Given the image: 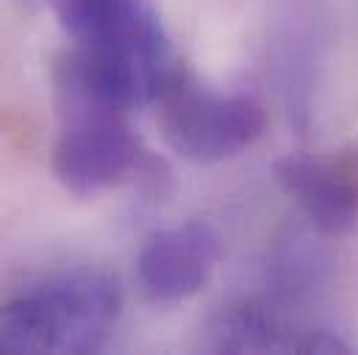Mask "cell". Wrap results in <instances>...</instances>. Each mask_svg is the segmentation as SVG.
I'll return each mask as SVG.
<instances>
[{
    "mask_svg": "<svg viewBox=\"0 0 358 355\" xmlns=\"http://www.w3.org/2000/svg\"><path fill=\"white\" fill-rule=\"evenodd\" d=\"M153 103L164 142L194 164L234 159L267 128L262 100L245 92L206 87L180 64L167 75Z\"/></svg>",
    "mask_w": 358,
    "mask_h": 355,
    "instance_id": "2",
    "label": "cell"
},
{
    "mask_svg": "<svg viewBox=\"0 0 358 355\" xmlns=\"http://www.w3.org/2000/svg\"><path fill=\"white\" fill-rule=\"evenodd\" d=\"M62 131L50 167L56 180L76 197H94L139 170L142 145L131 128V114L87 100H56Z\"/></svg>",
    "mask_w": 358,
    "mask_h": 355,
    "instance_id": "3",
    "label": "cell"
},
{
    "mask_svg": "<svg viewBox=\"0 0 358 355\" xmlns=\"http://www.w3.org/2000/svg\"><path fill=\"white\" fill-rule=\"evenodd\" d=\"M222 259V239L214 225L192 219L156 231L136 256V280L148 300L180 303L194 297Z\"/></svg>",
    "mask_w": 358,
    "mask_h": 355,
    "instance_id": "5",
    "label": "cell"
},
{
    "mask_svg": "<svg viewBox=\"0 0 358 355\" xmlns=\"http://www.w3.org/2000/svg\"><path fill=\"white\" fill-rule=\"evenodd\" d=\"M275 180L317 231L345 236L358 228V145L283 156L275 161Z\"/></svg>",
    "mask_w": 358,
    "mask_h": 355,
    "instance_id": "4",
    "label": "cell"
},
{
    "mask_svg": "<svg viewBox=\"0 0 358 355\" xmlns=\"http://www.w3.org/2000/svg\"><path fill=\"white\" fill-rule=\"evenodd\" d=\"M214 347L231 353H264V350H300V353H336L345 345L325 333L294 336L264 305L242 303L225 308L211 328Z\"/></svg>",
    "mask_w": 358,
    "mask_h": 355,
    "instance_id": "6",
    "label": "cell"
},
{
    "mask_svg": "<svg viewBox=\"0 0 358 355\" xmlns=\"http://www.w3.org/2000/svg\"><path fill=\"white\" fill-rule=\"evenodd\" d=\"M122 317L120 283L100 269L50 275L0 305V353H97Z\"/></svg>",
    "mask_w": 358,
    "mask_h": 355,
    "instance_id": "1",
    "label": "cell"
}]
</instances>
